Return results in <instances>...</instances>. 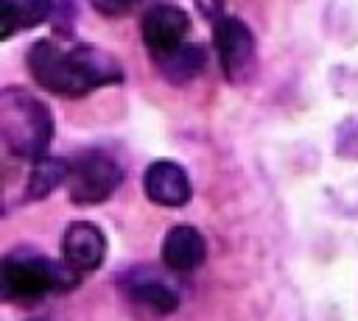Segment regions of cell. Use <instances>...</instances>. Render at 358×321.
Instances as JSON below:
<instances>
[{
  "label": "cell",
  "instance_id": "obj_6",
  "mask_svg": "<svg viewBox=\"0 0 358 321\" xmlns=\"http://www.w3.org/2000/svg\"><path fill=\"white\" fill-rule=\"evenodd\" d=\"M187 33H190V20L179 6L162 3L143 17V42L154 61L182 47L187 42Z\"/></svg>",
  "mask_w": 358,
  "mask_h": 321
},
{
  "label": "cell",
  "instance_id": "obj_11",
  "mask_svg": "<svg viewBox=\"0 0 358 321\" xmlns=\"http://www.w3.org/2000/svg\"><path fill=\"white\" fill-rule=\"evenodd\" d=\"M53 11V0H0V36L11 39L20 31L42 25Z\"/></svg>",
  "mask_w": 358,
  "mask_h": 321
},
{
  "label": "cell",
  "instance_id": "obj_2",
  "mask_svg": "<svg viewBox=\"0 0 358 321\" xmlns=\"http://www.w3.org/2000/svg\"><path fill=\"white\" fill-rule=\"evenodd\" d=\"M53 137V117L42 100L31 92L6 87L0 92V140L3 148L17 156L36 162L48 154Z\"/></svg>",
  "mask_w": 358,
  "mask_h": 321
},
{
  "label": "cell",
  "instance_id": "obj_4",
  "mask_svg": "<svg viewBox=\"0 0 358 321\" xmlns=\"http://www.w3.org/2000/svg\"><path fill=\"white\" fill-rule=\"evenodd\" d=\"M123 181L120 165L106 154H84L70 162L67 173V195L78 207L106 201Z\"/></svg>",
  "mask_w": 358,
  "mask_h": 321
},
{
  "label": "cell",
  "instance_id": "obj_1",
  "mask_svg": "<svg viewBox=\"0 0 358 321\" xmlns=\"http://www.w3.org/2000/svg\"><path fill=\"white\" fill-rule=\"evenodd\" d=\"M28 73L59 98H81L98 87L117 84L123 70L115 56L95 45L42 39L28 50Z\"/></svg>",
  "mask_w": 358,
  "mask_h": 321
},
{
  "label": "cell",
  "instance_id": "obj_3",
  "mask_svg": "<svg viewBox=\"0 0 358 321\" xmlns=\"http://www.w3.org/2000/svg\"><path fill=\"white\" fill-rule=\"evenodd\" d=\"M78 271H73L64 260L53 262L34 251H14L3 260L0 285L6 299H39L53 290H67L78 282Z\"/></svg>",
  "mask_w": 358,
  "mask_h": 321
},
{
  "label": "cell",
  "instance_id": "obj_12",
  "mask_svg": "<svg viewBox=\"0 0 358 321\" xmlns=\"http://www.w3.org/2000/svg\"><path fill=\"white\" fill-rule=\"evenodd\" d=\"M157 67L168 81L187 84L190 78H196L204 70V50L199 45H193V42H185L182 47H176L168 56L157 59Z\"/></svg>",
  "mask_w": 358,
  "mask_h": 321
},
{
  "label": "cell",
  "instance_id": "obj_14",
  "mask_svg": "<svg viewBox=\"0 0 358 321\" xmlns=\"http://www.w3.org/2000/svg\"><path fill=\"white\" fill-rule=\"evenodd\" d=\"M90 3H92V8H95L98 14H103V17H120V14L131 11L140 0H90Z\"/></svg>",
  "mask_w": 358,
  "mask_h": 321
},
{
  "label": "cell",
  "instance_id": "obj_9",
  "mask_svg": "<svg viewBox=\"0 0 358 321\" xmlns=\"http://www.w3.org/2000/svg\"><path fill=\"white\" fill-rule=\"evenodd\" d=\"M126 293L154 313H173L179 307V290L154 268H131L123 279Z\"/></svg>",
  "mask_w": 358,
  "mask_h": 321
},
{
  "label": "cell",
  "instance_id": "obj_16",
  "mask_svg": "<svg viewBox=\"0 0 358 321\" xmlns=\"http://www.w3.org/2000/svg\"><path fill=\"white\" fill-rule=\"evenodd\" d=\"M34 321H45V318H34Z\"/></svg>",
  "mask_w": 358,
  "mask_h": 321
},
{
  "label": "cell",
  "instance_id": "obj_7",
  "mask_svg": "<svg viewBox=\"0 0 358 321\" xmlns=\"http://www.w3.org/2000/svg\"><path fill=\"white\" fill-rule=\"evenodd\" d=\"M103 257H106V237L95 223L76 221L67 226V232L62 237V260L73 271L92 274L101 268Z\"/></svg>",
  "mask_w": 358,
  "mask_h": 321
},
{
  "label": "cell",
  "instance_id": "obj_8",
  "mask_svg": "<svg viewBox=\"0 0 358 321\" xmlns=\"http://www.w3.org/2000/svg\"><path fill=\"white\" fill-rule=\"evenodd\" d=\"M143 190L159 207H185L190 201V193H193L185 167L171 162V159H159V162L148 165L145 179H143Z\"/></svg>",
  "mask_w": 358,
  "mask_h": 321
},
{
  "label": "cell",
  "instance_id": "obj_13",
  "mask_svg": "<svg viewBox=\"0 0 358 321\" xmlns=\"http://www.w3.org/2000/svg\"><path fill=\"white\" fill-rule=\"evenodd\" d=\"M67 173H70V162L64 159H53V156L36 159L28 173V198H48L59 184L67 181Z\"/></svg>",
  "mask_w": 358,
  "mask_h": 321
},
{
  "label": "cell",
  "instance_id": "obj_10",
  "mask_svg": "<svg viewBox=\"0 0 358 321\" xmlns=\"http://www.w3.org/2000/svg\"><path fill=\"white\" fill-rule=\"evenodd\" d=\"M207 257V243L193 226H173L162 240V262L173 274L196 271Z\"/></svg>",
  "mask_w": 358,
  "mask_h": 321
},
{
  "label": "cell",
  "instance_id": "obj_5",
  "mask_svg": "<svg viewBox=\"0 0 358 321\" xmlns=\"http://www.w3.org/2000/svg\"><path fill=\"white\" fill-rule=\"evenodd\" d=\"M213 42H215V53H218V61H221L227 81L229 84H246L252 78L255 61H257L252 31L238 17H221V20H215Z\"/></svg>",
  "mask_w": 358,
  "mask_h": 321
},
{
  "label": "cell",
  "instance_id": "obj_15",
  "mask_svg": "<svg viewBox=\"0 0 358 321\" xmlns=\"http://www.w3.org/2000/svg\"><path fill=\"white\" fill-rule=\"evenodd\" d=\"M193 3L201 11V17H207L210 22H215V20L224 17V0H193Z\"/></svg>",
  "mask_w": 358,
  "mask_h": 321
}]
</instances>
